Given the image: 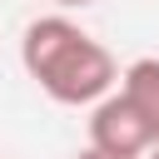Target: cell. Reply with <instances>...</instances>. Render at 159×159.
<instances>
[{
  "mask_svg": "<svg viewBox=\"0 0 159 159\" xmlns=\"http://www.w3.org/2000/svg\"><path fill=\"white\" fill-rule=\"evenodd\" d=\"M75 159H109V154H99V149H89V144H84V149L75 154Z\"/></svg>",
  "mask_w": 159,
  "mask_h": 159,
  "instance_id": "5",
  "label": "cell"
},
{
  "mask_svg": "<svg viewBox=\"0 0 159 159\" xmlns=\"http://www.w3.org/2000/svg\"><path fill=\"white\" fill-rule=\"evenodd\" d=\"M60 10H84V5H99V0H55Z\"/></svg>",
  "mask_w": 159,
  "mask_h": 159,
  "instance_id": "4",
  "label": "cell"
},
{
  "mask_svg": "<svg viewBox=\"0 0 159 159\" xmlns=\"http://www.w3.org/2000/svg\"><path fill=\"white\" fill-rule=\"evenodd\" d=\"M89 149H99V154H109V159H144V154L154 149L149 124L139 119V109H134L119 89H109L104 99L89 104Z\"/></svg>",
  "mask_w": 159,
  "mask_h": 159,
  "instance_id": "2",
  "label": "cell"
},
{
  "mask_svg": "<svg viewBox=\"0 0 159 159\" xmlns=\"http://www.w3.org/2000/svg\"><path fill=\"white\" fill-rule=\"evenodd\" d=\"M20 65L55 104H94L119 84L114 55L70 15H40L20 35Z\"/></svg>",
  "mask_w": 159,
  "mask_h": 159,
  "instance_id": "1",
  "label": "cell"
},
{
  "mask_svg": "<svg viewBox=\"0 0 159 159\" xmlns=\"http://www.w3.org/2000/svg\"><path fill=\"white\" fill-rule=\"evenodd\" d=\"M119 94L139 109V119L149 124L154 144H159V60L154 55H139L119 70Z\"/></svg>",
  "mask_w": 159,
  "mask_h": 159,
  "instance_id": "3",
  "label": "cell"
},
{
  "mask_svg": "<svg viewBox=\"0 0 159 159\" xmlns=\"http://www.w3.org/2000/svg\"><path fill=\"white\" fill-rule=\"evenodd\" d=\"M144 159H159V144H154V149H149V154H144Z\"/></svg>",
  "mask_w": 159,
  "mask_h": 159,
  "instance_id": "6",
  "label": "cell"
}]
</instances>
